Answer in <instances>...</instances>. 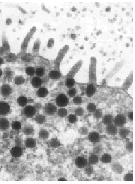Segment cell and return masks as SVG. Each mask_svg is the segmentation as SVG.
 <instances>
[{
  "label": "cell",
  "instance_id": "cb8c5ba5",
  "mask_svg": "<svg viewBox=\"0 0 135 184\" xmlns=\"http://www.w3.org/2000/svg\"><path fill=\"white\" fill-rule=\"evenodd\" d=\"M45 120H46L45 117L43 116V115H42V114H39V115H38V116H36V118H35L36 122H37L38 123L40 124L43 123L45 121Z\"/></svg>",
  "mask_w": 135,
  "mask_h": 184
},
{
  "label": "cell",
  "instance_id": "277c9868",
  "mask_svg": "<svg viewBox=\"0 0 135 184\" xmlns=\"http://www.w3.org/2000/svg\"><path fill=\"white\" fill-rule=\"evenodd\" d=\"M36 113V109L34 106H28L24 109V113L27 118H32L35 116Z\"/></svg>",
  "mask_w": 135,
  "mask_h": 184
},
{
  "label": "cell",
  "instance_id": "6da1fadb",
  "mask_svg": "<svg viewBox=\"0 0 135 184\" xmlns=\"http://www.w3.org/2000/svg\"><path fill=\"white\" fill-rule=\"evenodd\" d=\"M56 104L58 106H60L61 108L67 106L69 104V99H68L67 96L64 93L59 94L56 98Z\"/></svg>",
  "mask_w": 135,
  "mask_h": 184
},
{
  "label": "cell",
  "instance_id": "9c48e42d",
  "mask_svg": "<svg viewBox=\"0 0 135 184\" xmlns=\"http://www.w3.org/2000/svg\"><path fill=\"white\" fill-rule=\"evenodd\" d=\"M22 154L23 150L19 147H14L11 150V154L13 157H20Z\"/></svg>",
  "mask_w": 135,
  "mask_h": 184
},
{
  "label": "cell",
  "instance_id": "d6986e66",
  "mask_svg": "<svg viewBox=\"0 0 135 184\" xmlns=\"http://www.w3.org/2000/svg\"><path fill=\"white\" fill-rule=\"evenodd\" d=\"M27 102H28V99L26 97H25V96H21L18 98V104H19V106H26Z\"/></svg>",
  "mask_w": 135,
  "mask_h": 184
},
{
  "label": "cell",
  "instance_id": "ac0fdd59",
  "mask_svg": "<svg viewBox=\"0 0 135 184\" xmlns=\"http://www.w3.org/2000/svg\"><path fill=\"white\" fill-rule=\"evenodd\" d=\"M101 161L103 163H110L111 160H112V157L111 155L109 154H104L103 156H101V159H100Z\"/></svg>",
  "mask_w": 135,
  "mask_h": 184
},
{
  "label": "cell",
  "instance_id": "f546056e",
  "mask_svg": "<svg viewBox=\"0 0 135 184\" xmlns=\"http://www.w3.org/2000/svg\"><path fill=\"white\" fill-rule=\"evenodd\" d=\"M129 133H130V130L127 129H121L120 131V135L122 137H126L129 135Z\"/></svg>",
  "mask_w": 135,
  "mask_h": 184
},
{
  "label": "cell",
  "instance_id": "ab89813d",
  "mask_svg": "<svg viewBox=\"0 0 135 184\" xmlns=\"http://www.w3.org/2000/svg\"><path fill=\"white\" fill-rule=\"evenodd\" d=\"M3 62H4V60H3V58L0 57V65H2Z\"/></svg>",
  "mask_w": 135,
  "mask_h": 184
},
{
  "label": "cell",
  "instance_id": "ffe728a7",
  "mask_svg": "<svg viewBox=\"0 0 135 184\" xmlns=\"http://www.w3.org/2000/svg\"><path fill=\"white\" fill-rule=\"evenodd\" d=\"M98 161H99V159L96 154H91L89 156V162L91 164H96Z\"/></svg>",
  "mask_w": 135,
  "mask_h": 184
},
{
  "label": "cell",
  "instance_id": "e0dca14e",
  "mask_svg": "<svg viewBox=\"0 0 135 184\" xmlns=\"http://www.w3.org/2000/svg\"><path fill=\"white\" fill-rule=\"evenodd\" d=\"M49 77L52 79H58L61 77V74L58 71H51L49 73Z\"/></svg>",
  "mask_w": 135,
  "mask_h": 184
},
{
  "label": "cell",
  "instance_id": "484cf974",
  "mask_svg": "<svg viewBox=\"0 0 135 184\" xmlns=\"http://www.w3.org/2000/svg\"><path fill=\"white\" fill-rule=\"evenodd\" d=\"M39 136L42 139H47L49 137V133L45 130H41L39 132Z\"/></svg>",
  "mask_w": 135,
  "mask_h": 184
},
{
  "label": "cell",
  "instance_id": "d590c367",
  "mask_svg": "<svg viewBox=\"0 0 135 184\" xmlns=\"http://www.w3.org/2000/svg\"><path fill=\"white\" fill-rule=\"evenodd\" d=\"M94 117L96 118H100L102 117V111L100 110H95L94 111Z\"/></svg>",
  "mask_w": 135,
  "mask_h": 184
},
{
  "label": "cell",
  "instance_id": "4316f807",
  "mask_svg": "<svg viewBox=\"0 0 135 184\" xmlns=\"http://www.w3.org/2000/svg\"><path fill=\"white\" fill-rule=\"evenodd\" d=\"M11 127L14 130H20L21 128V124L18 121H14L11 124Z\"/></svg>",
  "mask_w": 135,
  "mask_h": 184
},
{
  "label": "cell",
  "instance_id": "83f0119b",
  "mask_svg": "<svg viewBox=\"0 0 135 184\" xmlns=\"http://www.w3.org/2000/svg\"><path fill=\"white\" fill-rule=\"evenodd\" d=\"M44 73H45V69L43 67H38L35 69V74L38 77H43L44 75Z\"/></svg>",
  "mask_w": 135,
  "mask_h": 184
},
{
  "label": "cell",
  "instance_id": "f35d334b",
  "mask_svg": "<svg viewBox=\"0 0 135 184\" xmlns=\"http://www.w3.org/2000/svg\"><path fill=\"white\" fill-rule=\"evenodd\" d=\"M133 113L132 112H130L129 113H128V117L130 118V119H131V120H132L133 119Z\"/></svg>",
  "mask_w": 135,
  "mask_h": 184
},
{
  "label": "cell",
  "instance_id": "7a4b0ae2",
  "mask_svg": "<svg viewBox=\"0 0 135 184\" xmlns=\"http://www.w3.org/2000/svg\"><path fill=\"white\" fill-rule=\"evenodd\" d=\"M126 122H127L126 116L123 114H118L114 119V123L117 127L123 126L126 123Z\"/></svg>",
  "mask_w": 135,
  "mask_h": 184
},
{
  "label": "cell",
  "instance_id": "4fadbf2b",
  "mask_svg": "<svg viewBox=\"0 0 135 184\" xmlns=\"http://www.w3.org/2000/svg\"><path fill=\"white\" fill-rule=\"evenodd\" d=\"M95 88L93 84H90L88 85L87 88H86V95H87L88 97L92 96L95 93Z\"/></svg>",
  "mask_w": 135,
  "mask_h": 184
},
{
  "label": "cell",
  "instance_id": "8992f818",
  "mask_svg": "<svg viewBox=\"0 0 135 184\" xmlns=\"http://www.w3.org/2000/svg\"><path fill=\"white\" fill-rule=\"evenodd\" d=\"M10 111V106L6 102H0V115H7Z\"/></svg>",
  "mask_w": 135,
  "mask_h": 184
},
{
  "label": "cell",
  "instance_id": "52a82bcc",
  "mask_svg": "<svg viewBox=\"0 0 135 184\" xmlns=\"http://www.w3.org/2000/svg\"><path fill=\"white\" fill-rule=\"evenodd\" d=\"M1 92L4 96H8L12 93V88L8 84H4L1 88Z\"/></svg>",
  "mask_w": 135,
  "mask_h": 184
},
{
  "label": "cell",
  "instance_id": "ba28073f",
  "mask_svg": "<svg viewBox=\"0 0 135 184\" xmlns=\"http://www.w3.org/2000/svg\"><path fill=\"white\" fill-rule=\"evenodd\" d=\"M88 139L89 141H91L93 143H98L100 142V137L99 134L96 132H91L88 135Z\"/></svg>",
  "mask_w": 135,
  "mask_h": 184
},
{
  "label": "cell",
  "instance_id": "60d3db41",
  "mask_svg": "<svg viewBox=\"0 0 135 184\" xmlns=\"http://www.w3.org/2000/svg\"><path fill=\"white\" fill-rule=\"evenodd\" d=\"M2 76V69H0V77Z\"/></svg>",
  "mask_w": 135,
  "mask_h": 184
},
{
  "label": "cell",
  "instance_id": "1f68e13d",
  "mask_svg": "<svg viewBox=\"0 0 135 184\" xmlns=\"http://www.w3.org/2000/svg\"><path fill=\"white\" fill-rule=\"evenodd\" d=\"M87 110L89 112H94L96 110V106L93 103H90L87 106Z\"/></svg>",
  "mask_w": 135,
  "mask_h": 184
},
{
  "label": "cell",
  "instance_id": "603a6c76",
  "mask_svg": "<svg viewBox=\"0 0 135 184\" xmlns=\"http://www.w3.org/2000/svg\"><path fill=\"white\" fill-rule=\"evenodd\" d=\"M74 84H75V80L73 78H68L66 80V86L68 88H72Z\"/></svg>",
  "mask_w": 135,
  "mask_h": 184
},
{
  "label": "cell",
  "instance_id": "d4e9b609",
  "mask_svg": "<svg viewBox=\"0 0 135 184\" xmlns=\"http://www.w3.org/2000/svg\"><path fill=\"white\" fill-rule=\"evenodd\" d=\"M25 73L27 74L30 77H33L35 74V69L33 67H26L25 69Z\"/></svg>",
  "mask_w": 135,
  "mask_h": 184
},
{
  "label": "cell",
  "instance_id": "836d02e7",
  "mask_svg": "<svg viewBox=\"0 0 135 184\" xmlns=\"http://www.w3.org/2000/svg\"><path fill=\"white\" fill-rule=\"evenodd\" d=\"M68 94H69V96H70V97H74V96H75V95L76 94V89L75 88H71L69 90V91H68Z\"/></svg>",
  "mask_w": 135,
  "mask_h": 184
},
{
  "label": "cell",
  "instance_id": "30bf717a",
  "mask_svg": "<svg viewBox=\"0 0 135 184\" xmlns=\"http://www.w3.org/2000/svg\"><path fill=\"white\" fill-rule=\"evenodd\" d=\"M106 132L110 135H115L118 133V127L113 124H110L106 128Z\"/></svg>",
  "mask_w": 135,
  "mask_h": 184
},
{
  "label": "cell",
  "instance_id": "9a60e30c",
  "mask_svg": "<svg viewBox=\"0 0 135 184\" xmlns=\"http://www.w3.org/2000/svg\"><path fill=\"white\" fill-rule=\"evenodd\" d=\"M113 121V118L112 115L108 114V115H105L103 118V124H105L106 125H108L110 124H112Z\"/></svg>",
  "mask_w": 135,
  "mask_h": 184
},
{
  "label": "cell",
  "instance_id": "f1b7e54d",
  "mask_svg": "<svg viewBox=\"0 0 135 184\" xmlns=\"http://www.w3.org/2000/svg\"><path fill=\"white\" fill-rule=\"evenodd\" d=\"M68 120L70 123H75L77 121V117L76 116V114H70L68 117Z\"/></svg>",
  "mask_w": 135,
  "mask_h": 184
},
{
  "label": "cell",
  "instance_id": "8d00e7d4",
  "mask_svg": "<svg viewBox=\"0 0 135 184\" xmlns=\"http://www.w3.org/2000/svg\"><path fill=\"white\" fill-rule=\"evenodd\" d=\"M76 115L79 116H82L83 115V109L82 108H79L76 111Z\"/></svg>",
  "mask_w": 135,
  "mask_h": 184
},
{
  "label": "cell",
  "instance_id": "8fae6325",
  "mask_svg": "<svg viewBox=\"0 0 135 184\" xmlns=\"http://www.w3.org/2000/svg\"><path fill=\"white\" fill-rule=\"evenodd\" d=\"M42 84H43V80L38 77H33L31 79V84L34 88H40V86H41Z\"/></svg>",
  "mask_w": 135,
  "mask_h": 184
},
{
  "label": "cell",
  "instance_id": "5bb4252c",
  "mask_svg": "<svg viewBox=\"0 0 135 184\" xmlns=\"http://www.w3.org/2000/svg\"><path fill=\"white\" fill-rule=\"evenodd\" d=\"M9 127V122L6 118L0 119V129L2 130H7Z\"/></svg>",
  "mask_w": 135,
  "mask_h": 184
},
{
  "label": "cell",
  "instance_id": "74e56055",
  "mask_svg": "<svg viewBox=\"0 0 135 184\" xmlns=\"http://www.w3.org/2000/svg\"><path fill=\"white\" fill-rule=\"evenodd\" d=\"M86 173L87 174H88V175H91V174L93 173V168L92 167H87L86 168Z\"/></svg>",
  "mask_w": 135,
  "mask_h": 184
},
{
  "label": "cell",
  "instance_id": "3957f363",
  "mask_svg": "<svg viewBox=\"0 0 135 184\" xmlns=\"http://www.w3.org/2000/svg\"><path fill=\"white\" fill-rule=\"evenodd\" d=\"M44 112L49 116H52L57 112V107L53 104L48 103L45 105L44 107Z\"/></svg>",
  "mask_w": 135,
  "mask_h": 184
},
{
  "label": "cell",
  "instance_id": "2e32d148",
  "mask_svg": "<svg viewBox=\"0 0 135 184\" xmlns=\"http://www.w3.org/2000/svg\"><path fill=\"white\" fill-rule=\"evenodd\" d=\"M48 94V90L46 88H39L37 91V95L38 97L43 98L45 97Z\"/></svg>",
  "mask_w": 135,
  "mask_h": 184
},
{
  "label": "cell",
  "instance_id": "d6a6232c",
  "mask_svg": "<svg viewBox=\"0 0 135 184\" xmlns=\"http://www.w3.org/2000/svg\"><path fill=\"white\" fill-rule=\"evenodd\" d=\"M50 144L52 147H56L60 145V142L58 141L57 139L56 138L53 139L52 140H50Z\"/></svg>",
  "mask_w": 135,
  "mask_h": 184
},
{
  "label": "cell",
  "instance_id": "5b68a950",
  "mask_svg": "<svg viewBox=\"0 0 135 184\" xmlns=\"http://www.w3.org/2000/svg\"><path fill=\"white\" fill-rule=\"evenodd\" d=\"M76 166L79 168H84L87 166V160L82 156H78L75 159Z\"/></svg>",
  "mask_w": 135,
  "mask_h": 184
},
{
  "label": "cell",
  "instance_id": "7c38bea8",
  "mask_svg": "<svg viewBox=\"0 0 135 184\" xmlns=\"http://www.w3.org/2000/svg\"><path fill=\"white\" fill-rule=\"evenodd\" d=\"M25 145L28 148H34L36 146V140L33 138H27L25 141Z\"/></svg>",
  "mask_w": 135,
  "mask_h": 184
},
{
  "label": "cell",
  "instance_id": "7402d4cb",
  "mask_svg": "<svg viewBox=\"0 0 135 184\" xmlns=\"http://www.w3.org/2000/svg\"><path fill=\"white\" fill-rule=\"evenodd\" d=\"M67 109H64V108H61L58 110L57 114L58 116L61 117V118H65L66 116H67Z\"/></svg>",
  "mask_w": 135,
  "mask_h": 184
},
{
  "label": "cell",
  "instance_id": "b9f144b4",
  "mask_svg": "<svg viewBox=\"0 0 135 184\" xmlns=\"http://www.w3.org/2000/svg\"><path fill=\"white\" fill-rule=\"evenodd\" d=\"M59 180H60V181H66V179H60Z\"/></svg>",
  "mask_w": 135,
  "mask_h": 184
},
{
  "label": "cell",
  "instance_id": "44dd1931",
  "mask_svg": "<svg viewBox=\"0 0 135 184\" xmlns=\"http://www.w3.org/2000/svg\"><path fill=\"white\" fill-rule=\"evenodd\" d=\"M23 132L25 134V135H32L33 132H34V129L33 128L32 126L30 125H27L25 126L24 128H23Z\"/></svg>",
  "mask_w": 135,
  "mask_h": 184
},
{
  "label": "cell",
  "instance_id": "4dcf8cb0",
  "mask_svg": "<svg viewBox=\"0 0 135 184\" xmlns=\"http://www.w3.org/2000/svg\"><path fill=\"white\" fill-rule=\"evenodd\" d=\"M25 81V79L23 77H16L15 79H14V83L17 85H19V84H22L24 83Z\"/></svg>",
  "mask_w": 135,
  "mask_h": 184
},
{
  "label": "cell",
  "instance_id": "e575fe53",
  "mask_svg": "<svg viewBox=\"0 0 135 184\" xmlns=\"http://www.w3.org/2000/svg\"><path fill=\"white\" fill-rule=\"evenodd\" d=\"M73 102L76 104V105H79V104H81L82 102V98H81L80 96H76L73 99Z\"/></svg>",
  "mask_w": 135,
  "mask_h": 184
}]
</instances>
